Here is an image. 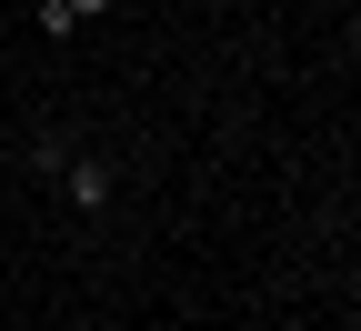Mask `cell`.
<instances>
[{"label": "cell", "instance_id": "obj_2", "mask_svg": "<svg viewBox=\"0 0 361 331\" xmlns=\"http://www.w3.org/2000/svg\"><path fill=\"white\" fill-rule=\"evenodd\" d=\"M111 11V0H40V30H51V40H71L80 20H101Z\"/></svg>", "mask_w": 361, "mask_h": 331}, {"label": "cell", "instance_id": "obj_1", "mask_svg": "<svg viewBox=\"0 0 361 331\" xmlns=\"http://www.w3.org/2000/svg\"><path fill=\"white\" fill-rule=\"evenodd\" d=\"M61 191H71V211H111V161H61Z\"/></svg>", "mask_w": 361, "mask_h": 331}]
</instances>
